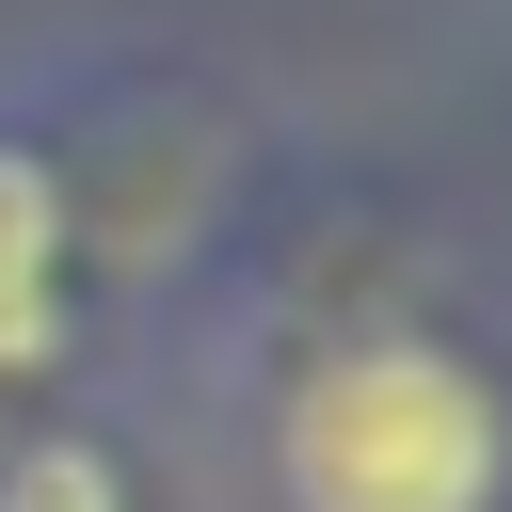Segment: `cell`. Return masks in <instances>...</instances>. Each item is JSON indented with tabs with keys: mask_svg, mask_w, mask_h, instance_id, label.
<instances>
[{
	"mask_svg": "<svg viewBox=\"0 0 512 512\" xmlns=\"http://www.w3.org/2000/svg\"><path fill=\"white\" fill-rule=\"evenodd\" d=\"M512 416L432 336H352L288 384V496L304 512H496Z\"/></svg>",
	"mask_w": 512,
	"mask_h": 512,
	"instance_id": "obj_1",
	"label": "cell"
},
{
	"mask_svg": "<svg viewBox=\"0 0 512 512\" xmlns=\"http://www.w3.org/2000/svg\"><path fill=\"white\" fill-rule=\"evenodd\" d=\"M48 288H64V208H48V176L0 144V368L48 352Z\"/></svg>",
	"mask_w": 512,
	"mask_h": 512,
	"instance_id": "obj_2",
	"label": "cell"
},
{
	"mask_svg": "<svg viewBox=\"0 0 512 512\" xmlns=\"http://www.w3.org/2000/svg\"><path fill=\"white\" fill-rule=\"evenodd\" d=\"M0 512H128V480H112V448H96V432H48V448H16V464H0Z\"/></svg>",
	"mask_w": 512,
	"mask_h": 512,
	"instance_id": "obj_3",
	"label": "cell"
}]
</instances>
